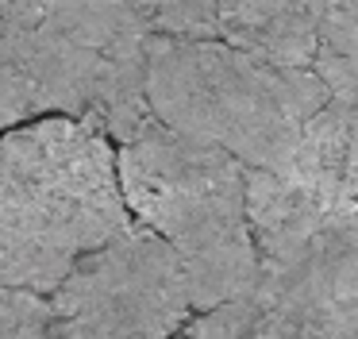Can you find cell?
Listing matches in <instances>:
<instances>
[{
    "instance_id": "3957f363",
    "label": "cell",
    "mask_w": 358,
    "mask_h": 339,
    "mask_svg": "<svg viewBox=\"0 0 358 339\" xmlns=\"http://www.w3.org/2000/svg\"><path fill=\"white\" fill-rule=\"evenodd\" d=\"M166 39H216L212 0H43L35 39L39 116H70L127 143L155 120L147 81Z\"/></svg>"
},
{
    "instance_id": "52a82bcc",
    "label": "cell",
    "mask_w": 358,
    "mask_h": 339,
    "mask_svg": "<svg viewBox=\"0 0 358 339\" xmlns=\"http://www.w3.org/2000/svg\"><path fill=\"white\" fill-rule=\"evenodd\" d=\"M43 0H0V131L39 120L35 39Z\"/></svg>"
},
{
    "instance_id": "9c48e42d",
    "label": "cell",
    "mask_w": 358,
    "mask_h": 339,
    "mask_svg": "<svg viewBox=\"0 0 358 339\" xmlns=\"http://www.w3.org/2000/svg\"><path fill=\"white\" fill-rule=\"evenodd\" d=\"M50 324V297L0 282V339H43Z\"/></svg>"
},
{
    "instance_id": "277c9868",
    "label": "cell",
    "mask_w": 358,
    "mask_h": 339,
    "mask_svg": "<svg viewBox=\"0 0 358 339\" xmlns=\"http://www.w3.org/2000/svg\"><path fill=\"white\" fill-rule=\"evenodd\" d=\"M147 97L166 127L224 146L250 170H281L331 89L312 69L227 39H166L150 58Z\"/></svg>"
},
{
    "instance_id": "7a4b0ae2",
    "label": "cell",
    "mask_w": 358,
    "mask_h": 339,
    "mask_svg": "<svg viewBox=\"0 0 358 339\" xmlns=\"http://www.w3.org/2000/svg\"><path fill=\"white\" fill-rule=\"evenodd\" d=\"M116 162L135 223L178 254L196 312L227 305L255 285L258 243L247 162L162 120H147L120 143Z\"/></svg>"
},
{
    "instance_id": "5b68a950",
    "label": "cell",
    "mask_w": 358,
    "mask_h": 339,
    "mask_svg": "<svg viewBox=\"0 0 358 339\" xmlns=\"http://www.w3.org/2000/svg\"><path fill=\"white\" fill-rule=\"evenodd\" d=\"M193 312L178 254L135 223L73 262L50 297L43 339H178Z\"/></svg>"
},
{
    "instance_id": "6da1fadb",
    "label": "cell",
    "mask_w": 358,
    "mask_h": 339,
    "mask_svg": "<svg viewBox=\"0 0 358 339\" xmlns=\"http://www.w3.org/2000/svg\"><path fill=\"white\" fill-rule=\"evenodd\" d=\"M131 228L108 135L70 116L0 131V282L55 297L81 254Z\"/></svg>"
},
{
    "instance_id": "ba28073f",
    "label": "cell",
    "mask_w": 358,
    "mask_h": 339,
    "mask_svg": "<svg viewBox=\"0 0 358 339\" xmlns=\"http://www.w3.org/2000/svg\"><path fill=\"white\" fill-rule=\"evenodd\" d=\"M312 69L331 97H358V0H301Z\"/></svg>"
},
{
    "instance_id": "8992f818",
    "label": "cell",
    "mask_w": 358,
    "mask_h": 339,
    "mask_svg": "<svg viewBox=\"0 0 358 339\" xmlns=\"http://www.w3.org/2000/svg\"><path fill=\"white\" fill-rule=\"evenodd\" d=\"M273 174L331 205H358V97H331L304 127L293 158Z\"/></svg>"
}]
</instances>
